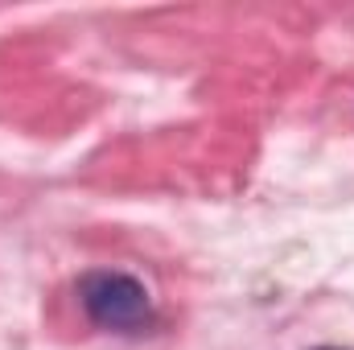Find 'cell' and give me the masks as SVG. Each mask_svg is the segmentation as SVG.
Returning a JSON list of instances; mask_svg holds the SVG:
<instances>
[{"label": "cell", "instance_id": "1", "mask_svg": "<svg viewBox=\"0 0 354 350\" xmlns=\"http://www.w3.org/2000/svg\"><path fill=\"white\" fill-rule=\"evenodd\" d=\"M79 301L99 330H115V334H136L153 317L149 288L136 276L111 268H95L79 280Z\"/></svg>", "mask_w": 354, "mask_h": 350}, {"label": "cell", "instance_id": "2", "mask_svg": "<svg viewBox=\"0 0 354 350\" xmlns=\"http://www.w3.org/2000/svg\"><path fill=\"white\" fill-rule=\"evenodd\" d=\"M317 350H342V347H317Z\"/></svg>", "mask_w": 354, "mask_h": 350}]
</instances>
